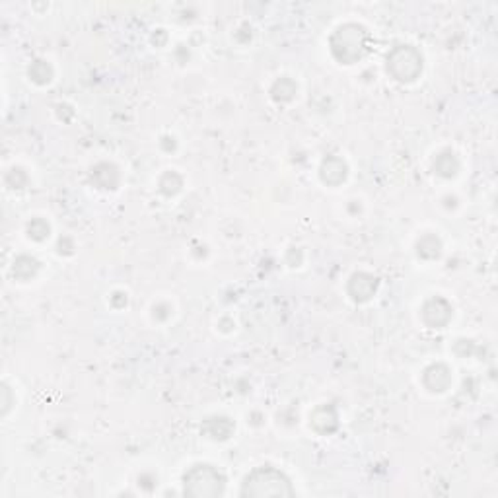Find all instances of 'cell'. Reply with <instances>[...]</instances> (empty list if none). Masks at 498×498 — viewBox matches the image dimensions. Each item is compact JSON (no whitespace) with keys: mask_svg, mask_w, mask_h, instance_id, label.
I'll return each mask as SVG.
<instances>
[{"mask_svg":"<svg viewBox=\"0 0 498 498\" xmlns=\"http://www.w3.org/2000/svg\"><path fill=\"white\" fill-rule=\"evenodd\" d=\"M201 432L211 440H228L234 432V422L228 417H212L203 422Z\"/></svg>","mask_w":498,"mask_h":498,"instance_id":"30bf717a","label":"cell"},{"mask_svg":"<svg viewBox=\"0 0 498 498\" xmlns=\"http://www.w3.org/2000/svg\"><path fill=\"white\" fill-rule=\"evenodd\" d=\"M226 477L209 463L193 465L183 477V492L195 498H214L224 494Z\"/></svg>","mask_w":498,"mask_h":498,"instance_id":"3957f363","label":"cell"},{"mask_svg":"<svg viewBox=\"0 0 498 498\" xmlns=\"http://www.w3.org/2000/svg\"><path fill=\"white\" fill-rule=\"evenodd\" d=\"M309 421H312L309 424H312V428L316 432H319V434H331L339 427L337 409L333 407V405H319V407L314 409Z\"/></svg>","mask_w":498,"mask_h":498,"instance_id":"52a82bcc","label":"cell"},{"mask_svg":"<svg viewBox=\"0 0 498 498\" xmlns=\"http://www.w3.org/2000/svg\"><path fill=\"white\" fill-rule=\"evenodd\" d=\"M29 78H31L36 84H49L51 78H53L51 64H47L45 61H36V63L29 66Z\"/></svg>","mask_w":498,"mask_h":498,"instance_id":"2e32d148","label":"cell"},{"mask_svg":"<svg viewBox=\"0 0 498 498\" xmlns=\"http://www.w3.org/2000/svg\"><path fill=\"white\" fill-rule=\"evenodd\" d=\"M376 290H378V281L372 274L357 273L349 281V294L354 302H368L376 294Z\"/></svg>","mask_w":498,"mask_h":498,"instance_id":"8992f818","label":"cell"},{"mask_svg":"<svg viewBox=\"0 0 498 498\" xmlns=\"http://www.w3.org/2000/svg\"><path fill=\"white\" fill-rule=\"evenodd\" d=\"M241 497H294V489L282 471L257 467L241 484Z\"/></svg>","mask_w":498,"mask_h":498,"instance_id":"6da1fadb","label":"cell"},{"mask_svg":"<svg viewBox=\"0 0 498 498\" xmlns=\"http://www.w3.org/2000/svg\"><path fill=\"white\" fill-rule=\"evenodd\" d=\"M271 94H273V98L277 99V101H290V99L294 98L296 94V84L290 80V78H281V80H277L274 82V86L271 88Z\"/></svg>","mask_w":498,"mask_h":498,"instance_id":"9a60e30c","label":"cell"},{"mask_svg":"<svg viewBox=\"0 0 498 498\" xmlns=\"http://www.w3.org/2000/svg\"><path fill=\"white\" fill-rule=\"evenodd\" d=\"M91 179L101 189H115L119 183V171L111 164H99L98 168L91 171Z\"/></svg>","mask_w":498,"mask_h":498,"instance_id":"8fae6325","label":"cell"},{"mask_svg":"<svg viewBox=\"0 0 498 498\" xmlns=\"http://www.w3.org/2000/svg\"><path fill=\"white\" fill-rule=\"evenodd\" d=\"M319 176H322V181L327 183V185H341V183L347 179L349 176V168L341 158L337 156H329L325 158L322 164V169H319Z\"/></svg>","mask_w":498,"mask_h":498,"instance_id":"ba28073f","label":"cell"},{"mask_svg":"<svg viewBox=\"0 0 498 498\" xmlns=\"http://www.w3.org/2000/svg\"><path fill=\"white\" fill-rule=\"evenodd\" d=\"M459 169V161H457L456 154L452 152H444L436 158L434 161V171L438 176L442 177H454Z\"/></svg>","mask_w":498,"mask_h":498,"instance_id":"4fadbf2b","label":"cell"},{"mask_svg":"<svg viewBox=\"0 0 498 498\" xmlns=\"http://www.w3.org/2000/svg\"><path fill=\"white\" fill-rule=\"evenodd\" d=\"M387 71L399 82H413L422 72V55L411 45H399L387 55Z\"/></svg>","mask_w":498,"mask_h":498,"instance_id":"277c9868","label":"cell"},{"mask_svg":"<svg viewBox=\"0 0 498 498\" xmlns=\"http://www.w3.org/2000/svg\"><path fill=\"white\" fill-rule=\"evenodd\" d=\"M440 252H442V244H440V239L436 238V236H432V234L422 236L421 241L417 244V253H419L421 257H424V259H436V257L440 255Z\"/></svg>","mask_w":498,"mask_h":498,"instance_id":"5bb4252c","label":"cell"},{"mask_svg":"<svg viewBox=\"0 0 498 498\" xmlns=\"http://www.w3.org/2000/svg\"><path fill=\"white\" fill-rule=\"evenodd\" d=\"M368 41H370V36L362 26L344 24L331 36V53L339 63H358L368 53Z\"/></svg>","mask_w":498,"mask_h":498,"instance_id":"7a4b0ae2","label":"cell"},{"mask_svg":"<svg viewBox=\"0 0 498 498\" xmlns=\"http://www.w3.org/2000/svg\"><path fill=\"white\" fill-rule=\"evenodd\" d=\"M452 306H449L448 300H444L440 296L436 298H430L424 308H422V319L427 323L428 327H434V329H442L452 319Z\"/></svg>","mask_w":498,"mask_h":498,"instance_id":"5b68a950","label":"cell"},{"mask_svg":"<svg viewBox=\"0 0 498 498\" xmlns=\"http://www.w3.org/2000/svg\"><path fill=\"white\" fill-rule=\"evenodd\" d=\"M37 271H39V263H37V259H34V257H29V255L18 257V259L14 261V269H12V273H14V277L18 281H29V279H34Z\"/></svg>","mask_w":498,"mask_h":498,"instance_id":"7c38bea8","label":"cell"},{"mask_svg":"<svg viewBox=\"0 0 498 498\" xmlns=\"http://www.w3.org/2000/svg\"><path fill=\"white\" fill-rule=\"evenodd\" d=\"M28 234L31 239L43 241V239L49 236V224H47L43 218H34V220L28 224Z\"/></svg>","mask_w":498,"mask_h":498,"instance_id":"ac0fdd59","label":"cell"},{"mask_svg":"<svg viewBox=\"0 0 498 498\" xmlns=\"http://www.w3.org/2000/svg\"><path fill=\"white\" fill-rule=\"evenodd\" d=\"M424 386L434 393L446 392L452 384V372L448 366L444 364H432L430 368L424 370Z\"/></svg>","mask_w":498,"mask_h":498,"instance_id":"9c48e42d","label":"cell"},{"mask_svg":"<svg viewBox=\"0 0 498 498\" xmlns=\"http://www.w3.org/2000/svg\"><path fill=\"white\" fill-rule=\"evenodd\" d=\"M181 177L177 176L176 171H168L166 176L160 179V191L164 193V195H176V193H179V189H181Z\"/></svg>","mask_w":498,"mask_h":498,"instance_id":"e0dca14e","label":"cell"}]
</instances>
